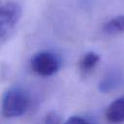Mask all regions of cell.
I'll return each instance as SVG.
<instances>
[{"label": "cell", "mask_w": 124, "mask_h": 124, "mask_svg": "<svg viewBox=\"0 0 124 124\" xmlns=\"http://www.w3.org/2000/svg\"><path fill=\"white\" fill-rule=\"evenodd\" d=\"M30 107V97L28 93L19 87L8 89L3 97L1 111L4 117L14 118L23 115Z\"/></svg>", "instance_id": "cell-1"}, {"label": "cell", "mask_w": 124, "mask_h": 124, "mask_svg": "<svg viewBox=\"0 0 124 124\" xmlns=\"http://www.w3.org/2000/svg\"><path fill=\"white\" fill-rule=\"evenodd\" d=\"M21 16V7L15 1L3 2L0 7V41L4 44L13 34Z\"/></svg>", "instance_id": "cell-2"}, {"label": "cell", "mask_w": 124, "mask_h": 124, "mask_svg": "<svg viewBox=\"0 0 124 124\" xmlns=\"http://www.w3.org/2000/svg\"><path fill=\"white\" fill-rule=\"evenodd\" d=\"M30 67L38 76L50 77L59 71L60 60L52 51L43 50L33 55L30 60Z\"/></svg>", "instance_id": "cell-3"}, {"label": "cell", "mask_w": 124, "mask_h": 124, "mask_svg": "<svg viewBox=\"0 0 124 124\" xmlns=\"http://www.w3.org/2000/svg\"><path fill=\"white\" fill-rule=\"evenodd\" d=\"M124 81L123 74L118 69H111L108 70L106 75L103 77V78L100 80L98 88L103 93L111 92L118 87L122 86Z\"/></svg>", "instance_id": "cell-4"}, {"label": "cell", "mask_w": 124, "mask_h": 124, "mask_svg": "<svg viewBox=\"0 0 124 124\" xmlns=\"http://www.w3.org/2000/svg\"><path fill=\"white\" fill-rule=\"evenodd\" d=\"M106 119L112 124L124 122V96L111 102L105 112Z\"/></svg>", "instance_id": "cell-5"}, {"label": "cell", "mask_w": 124, "mask_h": 124, "mask_svg": "<svg viewBox=\"0 0 124 124\" xmlns=\"http://www.w3.org/2000/svg\"><path fill=\"white\" fill-rule=\"evenodd\" d=\"M99 60H100V56L96 52L94 51L86 52L85 54L82 55V57L79 60V63H78L79 71L84 75L90 73L92 70L95 69Z\"/></svg>", "instance_id": "cell-6"}, {"label": "cell", "mask_w": 124, "mask_h": 124, "mask_svg": "<svg viewBox=\"0 0 124 124\" xmlns=\"http://www.w3.org/2000/svg\"><path fill=\"white\" fill-rule=\"evenodd\" d=\"M107 35H119L124 33V16H117L108 20L102 28Z\"/></svg>", "instance_id": "cell-7"}, {"label": "cell", "mask_w": 124, "mask_h": 124, "mask_svg": "<svg viewBox=\"0 0 124 124\" xmlns=\"http://www.w3.org/2000/svg\"><path fill=\"white\" fill-rule=\"evenodd\" d=\"M40 124H62L61 117L55 111H49L45 114V116L42 118Z\"/></svg>", "instance_id": "cell-8"}, {"label": "cell", "mask_w": 124, "mask_h": 124, "mask_svg": "<svg viewBox=\"0 0 124 124\" xmlns=\"http://www.w3.org/2000/svg\"><path fill=\"white\" fill-rule=\"evenodd\" d=\"M63 124H91L87 119L80 116H72L68 118Z\"/></svg>", "instance_id": "cell-9"}]
</instances>
